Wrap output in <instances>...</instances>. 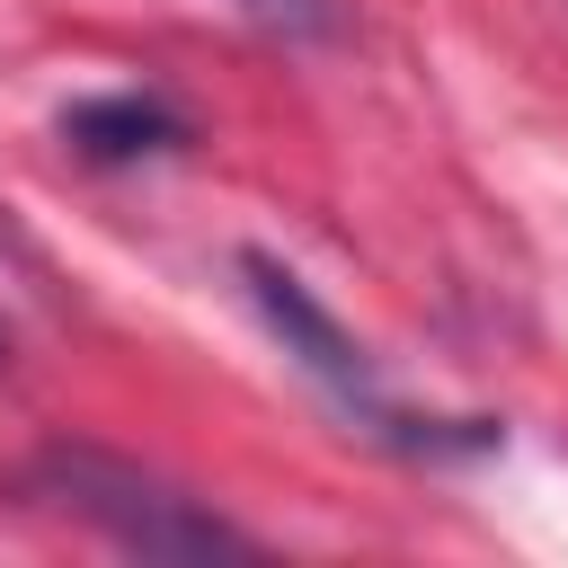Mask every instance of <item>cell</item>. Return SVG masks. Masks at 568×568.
I'll use <instances>...</instances> for the list:
<instances>
[{
	"label": "cell",
	"instance_id": "6da1fadb",
	"mask_svg": "<svg viewBox=\"0 0 568 568\" xmlns=\"http://www.w3.org/2000/svg\"><path fill=\"white\" fill-rule=\"evenodd\" d=\"M240 275H248V302H257V320L284 337V355L328 390V408L337 417H355L364 435H382L390 453H426V462H444V453H488L497 444V426L488 417H426V408H408L382 373H373V355L337 328V311L293 275V266H275V257H240Z\"/></svg>",
	"mask_w": 568,
	"mask_h": 568
},
{
	"label": "cell",
	"instance_id": "7a4b0ae2",
	"mask_svg": "<svg viewBox=\"0 0 568 568\" xmlns=\"http://www.w3.org/2000/svg\"><path fill=\"white\" fill-rule=\"evenodd\" d=\"M27 497L62 506L71 524L106 532L115 550H142V559H222V550H248V532H231L204 497L115 462V453H89V444H44L36 470H27Z\"/></svg>",
	"mask_w": 568,
	"mask_h": 568
},
{
	"label": "cell",
	"instance_id": "3957f363",
	"mask_svg": "<svg viewBox=\"0 0 568 568\" xmlns=\"http://www.w3.org/2000/svg\"><path fill=\"white\" fill-rule=\"evenodd\" d=\"M62 142L80 160H160V151L186 142V115L169 98H151V89H98V98H80L62 115Z\"/></svg>",
	"mask_w": 568,
	"mask_h": 568
},
{
	"label": "cell",
	"instance_id": "277c9868",
	"mask_svg": "<svg viewBox=\"0 0 568 568\" xmlns=\"http://www.w3.org/2000/svg\"><path fill=\"white\" fill-rule=\"evenodd\" d=\"M275 36H337V0H240Z\"/></svg>",
	"mask_w": 568,
	"mask_h": 568
},
{
	"label": "cell",
	"instance_id": "5b68a950",
	"mask_svg": "<svg viewBox=\"0 0 568 568\" xmlns=\"http://www.w3.org/2000/svg\"><path fill=\"white\" fill-rule=\"evenodd\" d=\"M0 257H18V240H9V222H0Z\"/></svg>",
	"mask_w": 568,
	"mask_h": 568
},
{
	"label": "cell",
	"instance_id": "8992f818",
	"mask_svg": "<svg viewBox=\"0 0 568 568\" xmlns=\"http://www.w3.org/2000/svg\"><path fill=\"white\" fill-rule=\"evenodd\" d=\"M0 346H9V337H0Z\"/></svg>",
	"mask_w": 568,
	"mask_h": 568
}]
</instances>
